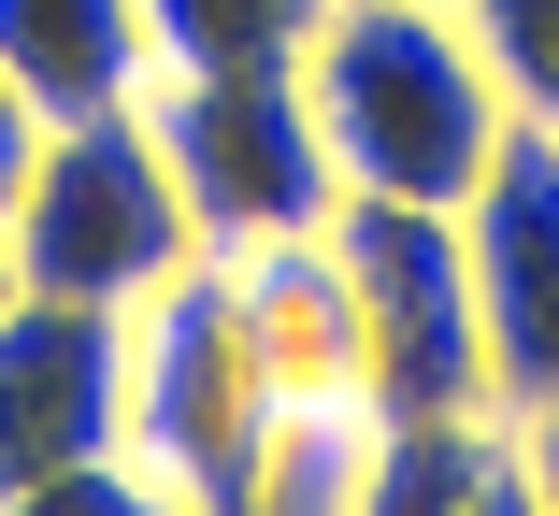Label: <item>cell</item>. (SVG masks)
<instances>
[{"mask_svg":"<svg viewBox=\"0 0 559 516\" xmlns=\"http://www.w3.org/2000/svg\"><path fill=\"white\" fill-rule=\"evenodd\" d=\"M301 86H316L330 158H345V201L460 216L502 158V130H516V100H502L460 0H330L316 44H301Z\"/></svg>","mask_w":559,"mask_h":516,"instance_id":"cell-1","label":"cell"},{"mask_svg":"<svg viewBox=\"0 0 559 516\" xmlns=\"http://www.w3.org/2000/svg\"><path fill=\"white\" fill-rule=\"evenodd\" d=\"M0 259H15V287H44V301H116V316H144V301L201 259V216H187L158 130H144V100H130V116L44 130L15 216H0Z\"/></svg>","mask_w":559,"mask_h":516,"instance_id":"cell-2","label":"cell"},{"mask_svg":"<svg viewBox=\"0 0 559 516\" xmlns=\"http://www.w3.org/2000/svg\"><path fill=\"white\" fill-rule=\"evenodd\" d=\"M330 244H345V287H359V401L388 431H430V417L444 431H502L460 216H430V201H345Z\"/></svg>","mask_w":559,"mask_h":516,"instance_id":"cell-3","label":"cell"},{"mask_svg":"<svg viewBox=\"0 0 559 516\" xmlns=\"http://www.w3.org/2000/svg\"><path fill=\"white\" fill-rule=\"evenodd\" d=\"M144 130L201 216V259H259V244H301L345 216V158H330L301 72H158Z\"/></svg>","mask_w":559,"mask_h":516,"instance_id":"cell-4","label":"cell"},{"mask_svg":"<svg viewBox=\"0 0 559 516\" xmlns=\"http://www.w3.org/2000/svg\"><path fill=\"white\" fill-rule=\"evenodd\" d=\"M273 373H259V331H245V287L230 259H187L144 316H130V459L173 473L201 516H230L273 459Z\"/></svg>","mask_w":559,"mask_h":516,"instance_id":"cell-5","label":"cell"},{"mask_svg":"<svg viewBox=\"0 0 559 516\" xmlns=\"http://www.w3.org/2000/svg\"><path fill=\"white\" fill-rule=\"evenodd\" d=\"M86 459H130V316L15 287L0 301V502Z\"/></svg>","mask_w":559,"mask_h":516,"instance_id":"cell-6","label":"cell"},{"mask_svg":"<svg viewBox=\"0 0 559 516\" xmlns=\"http://www.w3.org/2000/svg\"><path fill=\"white\" fill-rule=\"evenodd\" d=\"M460 244H474V316H488V387H502V431L559 401V130H502L488 187L460 201Z\"/></svg>","mask_w":559,"mask_h":516,"instance_id":"cell-7","label":"cell"},{"mask_svg":"<svg viewBox=\"0 0 559 516\" xmlns=\"http://www.w3.org/2000/svg\"><path fill=\"white\" fill-rule=\"evenodd\" d=\"M230 287H245V331H259V373H273L287 417H373L359 401V287H345L330 230L230 259Z\"/></svg>","mask_w":559,"mask_h":516,"instance_id":"cell-8","label":"cell"},{"mask_svg":"<svg viewBox=\"0 0 559 516\" xmlns=\"http://www.w3.org/2000/svg\"><path fill=\"white\" fill-rule=\"evenodd\" d=\"M0 72L44 130L130 116L158 86V29H144V0H0Z\"/></svg>","mask_w":559,"mask_h":516,"instance_id":"cell-9","label":"cell"},{"mask_svg":"<svg viewBox=\"0 0 559 516\" xmlns=\"http://www.w3.org/2000/svg\"><path fill=\"white\" fill-rule=\"evenodd\" d=\"M330 0H144L158 72H301Z\"/></svg>","mask_w":559,"mask_h":516,"instance_id":"cell-10","label":"cell"},{"mask_svg":"<svg viewBox=\"0 0 559 516\" xmlns=\"http://www.w3.org/2000/svg\"><path fill=\"white\" fill-rule=\"evenodd\" d=\"M488 459H502V431H388L373 417V459H359V516H474V488H488Z\"/></svg>","mask_w":559,"mask_h":516,"instance_id":"cell-11","label":"cell"},{"mask_svg":"<svg viewBox=\"0 0 559 516\" xmlns=\"http://www.w3.org/2000/svg\"><path fill=\"white\" fill-rule=\"evenodd\" d=\"M359 459H373V417H273V459L230 516H359Z\"/></svg>","mask_w":559,"mask_h":516,"instance_id":"cell-12","label":"cell"},{"mask_svg":"<svg viewBox=\"0 0 559 516\" xmlns=\"http://www.w3.org/2000/svg\"><path fill=\"white\" fill-rule=\"evenodd\" d=\"M474 15V44H488V72H502V100L531 130H559V0H460Z\"/></svg>","mask_w":559,"mask_h":516,"instance_id":"cell-13","label":"cell"},{"mask_svg":"<svg viewBox=\"0 0 559 516\" xmlns=\"http://www.w3.org/2000/svg\"><path fill=\"white\" fill-rule=\"evenodd\" d=\"M0 516H201L173 473H144V459H86V473H44V488H15Z\"/></svg>","mask_w":559,"mask_h":516,"instance_id":"cell-14","label":"cell"},{"mask_svg":"<svg viewBox=\"0 0 559 516\" xmlns=\"http://www.w3.org/2000/svg\"><path fill=\"white\" fill-rule=\"evenodd\" d=\"M502 459H516L531 516H559V401H545V417H516V431H502Z\"/></svg>","mask_w":559,"mask_h":516,"instance_id":"cell-15","label":"cell"},{"mask_svg":"<svg viewBox=\"0 0 559 516\" xmlns=\"http://www.w3.org/2000/svg\"><path fill=\"white\" fill-rule=\"evenodd\" d=\"M29 158H44V116L15 100V72H0V216H15V187H29Z\"/></svg>","mask_w":559,"mask_h":516,"instance_id":"cell-16","label":"cell"},{"mask_svg":"<svg viewBox=\"0 0 559 516\" xmlns=\"http://www.w3.org/2000/svg\"><path fill=\"white\" fill-rule=\"evenodd\" d=\"M474 516H531V488H516V459H488V488H474Z\"/></svg>","mask_w":559,"mask_h":516,"instance_id":"cell-17","label":"cell"},{"mask_svg":"<svg viewBox=\"0 0 559 516\" xmlns=\"http://www.w3.org/2000/svg\"><path fill=\"white\" fill-rule=\"evenodd\" d=\"M0 301H15V259H0Z\"/></svg>","mask_w":559,"mask_h":516,"instance_id":"cell-18","label":"cell"}]
</instances>
